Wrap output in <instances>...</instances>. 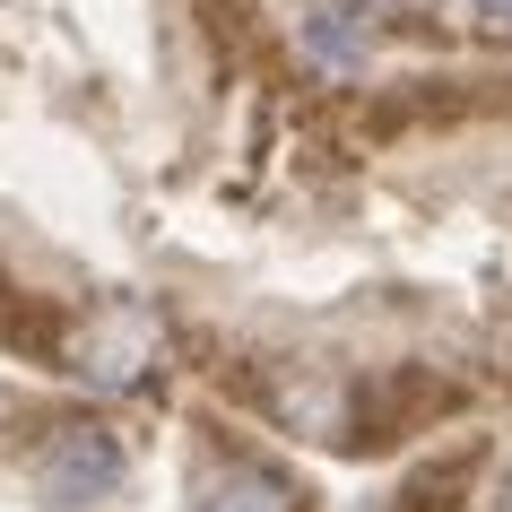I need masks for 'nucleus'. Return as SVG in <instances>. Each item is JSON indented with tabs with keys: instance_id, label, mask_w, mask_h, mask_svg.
<instances>
[{
	"instance_id": "nucleus-1",
	"label": "nucleus",
	"mask_w": 512,
	"mask_h": 512,
	"mask_svg": "<svg viewBox=\"0 0 512 512\" xmlns=\"http://www.w3.org/2000/svg\"><path fill=\"white\" fill-rule=\"evenodd\" d=\"M113 486H122V443H113L105 426H61L44 452H35V495L61 512H87L105 504Z\"/></svg>"
},
{
	"instance_id": "nucleus-2",
	"label": "nucleus",
	"mask_w": 512,
	"mask_h": 512,
	"mask_svg": "<svg viewBox=\"0 0 512 512\" xmlns=\"http://www.w3.org/2000/svg\"><path fill=\"white\" fill-rule=\"evenodd\" d=\"M191 512H296V504H287V486L270 469H209Z\"/></svg>"
},
{
	"instance_id": "nucleus-3",
	"label": "nucleus",
	"mask_w": 512,
	"mask_h": 512,
	"mask_svg": "<svg viewBox=\"0 0 512 512\" xmlns=\"http://www.w3.org/2000/svg\"><path fill=\"white\" fill-rule=\"evenodd\" d=\"M304 53L322 61V70H365V27H356L348 9H313L304 18Z\"/></svg>"
},
{
	"instance_id": "nucleus-4",
	"label": "nucleus",
	"mask_w": 512,
	"mask_h": 512,
	"mask_svg": "<svg viewBox=\"0 0 512 512\" xmlns=\"http://www.w3.org/2000/svg\"><path fill=\"white\" fill-rule=\"evenodd\" d=\"M478 18H495V27H512V0H469Z\"/></svg>"
},
{
	"instance_id": "nucleus-5",
	"label": "nucleus",
	"mask_w": 512,
	"mask_h": 512,
	"mask_svg": "<svg viewBox=\"0 0 512 512\" xmlns=\"http://www.w3.org/2000/svg\"><path fill=\"white\" fill-rule=\"evenodd\" d=\"M495 512H512V469H504V486H495Z\"/></svg>"
}]
</instances>
